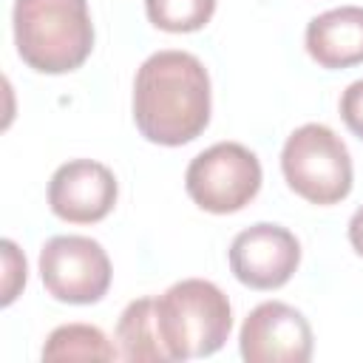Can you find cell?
<instances>
[{"instance_id":"obj_1","label":"cell","mask_w":363,"mask_h":363,"mask_svg":"<svg viewBox=\"0 0 363 363\" xmlns=\"http://www.w3.org/2000/svg\"><path fill=\"white\" fill-rule=\"evenodd\" d=\"M133 122L147 142L179 147L210 122V74L187 51L150 54L133 79Z\"/></svg>"},{"instance_id":"obj_2","label":"cell","mask_w":363,"mask_h":363,"mask_svg":"<svg viewBox=\"0 0 363 363\" xmlns=\"http://www.w3.org/2000/svg\"><path fill=\"white\" fill-rule=\"evenodd\" d=\"M11 20L20 60L40 74H68L91 57L88 0H14Z\"/></svg>"},{"instance_id":"obj_3","label":"cell","mask_w":363,"mask_h":363,"mask_svg":"<svg viewBox=\"0 0 363 363\" xmlns=\"http://www.w3.org/2000/svg\"><path fill=\"white\" fill-rule=\"evenodd\" d=\"M156 326L170 360L216 354L233 329L227 295L204 278H184L156 298Z\"/></svg>"},{"instance_id":"obj_4","label":"cell","mask_w":363,"mask_h":363,"mask_svg":"<svg viewBox=\"0 0 363 363\" xmlns=\"http://www.w3.org/2000/svg\"><path fill=\"white\" fill-rule=\"evenodd\" d=\"M281 170L289 190H295L309 204H337L352 193L349 147L332 128L320 122L301 125L286 136Z\"/></svg>"},{"instance_id":"obj_5","label":"cell","mask_w":363,"mask_h":363,"mask_svg":"<svg viewBox=\"0 0 363 363\" xmlns=\"http://www.w3.org/2000/svg\"><path fill=\"white\" fill-rule=\"evenodd\" d=\"M184 187L207 213H238L261 190V162L238 142H216L187 164Z\"/></svg>"},{"instance_id":"obj_6","label":"cell","mask_w":363,"mask_h":363,"mask_svg":"<svg viewBox=\"0 0 363 363\" xmlns=\"http://www.w3.org/2000/svg\"><path fill=\"white\" fill-rule=\"evenodd\" d=\"M40 278L62 303H96L111 286V258L88 235H54L40 250Z\"/></svg>"},{"instance_id":"obj_7","label":"cell","mask_w":363,"mask_h":363,"mask_svg":"<svg viewBox=\"0 0 363 363\" xmlns=\"http://www.w3.org/2000/svg\"><path fill=\"white\" fill-rule=\"evenodd\" d=\"M309 320L284 301L258 303L241 323L238 349L247 363H306L312 357Z\"/></svg>"},{"instance_id":"obj_8","label":"cell","mask_w":363,"mask_h":363,"mask_svg":"<svg viewBox=\"0 0 363 363\" xmlns=\"http://www.w3.org/2000/svg\"><path fill=\"white\" fill-rule=\"evenodd\" d=\"M301 264L298 238L281 224H252L230 244V269L250 289L284 286Z\"/></svg>"},{"instance_id":"obj_9","label":"cell","mask_w":363,"mask_h":363,"mask_svg":"<svg viewBox=\"0 0 363 363\" xmlns=\"http://www.w3.org/2000/svg\"><path fill=\"white\" fill-rule=\"evenodd\" d=\"M116 176L94 159L60 164L48 182V207L68 224H96L116 204Z\"/></svg>"},{"instance_id":"obj_10","label":"cell","mask_w":363,"mask_h":363,"mask_svg":"<svg viewBox=\"0 0 363 363\" xmlns=\"http://www.w3.org/2000/svg\"><path fill=\"white\" fill-rule=\"evenodd\" d=\"M306 51L320 68H352L363 62V9L340 6L309 20Z\"/></svg>"},{"instance_id":"obj_11","label":"cell","mask_w":363,"mask_h":363,"mask_svg":"<svg viewBox=\"0 0 363 363\" xmlns=\"http://www.w3.org/2000/svg\"><path fill=\"white\" fill-rule=\"evenodd\" d=\"M116 340H119V357L125 360H136V363L170 360L156 326V298H139L125 306L116 323Z\"/></svg>"},{"instance_id":"obj_12","label":"cell","mask_w":363,"mask_h":363,"mask_svg":"<svg viewBox=\"0 0 363 363\" xmlns=\"http://www.w3.org/2000/svg\"><path fill=\"white\" fill-rule=\"evenodd\" d=\"M119 352L105 337L99 326L91 323H65L57 326L45 346L43 360H116Z\"/></svg>"},{"instance_id":"obj_13","label":"cell","mask_w":363,"mask_h":363,"mask_svg":"<svg viewBox=\"0 0 363 363\" xmlns=\"http://www.w3.org/2000/svg\"><path fill=\"white\" fill-rule=\"evenodd\" d=\"M147 20L170 34L199 31L210 23L216 0H145Z\"/></svg>"},{"instance_id":"obj_14","label":"cell","mask_w":363,"mask_h":363,"mask_svg":"<svg viewBox=\"0 0 363 363\" xmlns=\"http://www.w3.org/2000/svg\"><path fill=\"white\" fill-rule=\"evenodd\" d=\"M0 250H3V269H6V275H3V306H9L26 284V258H23V252L17 250V244L11 238H3Z\"/></svg>"},{"instance_id":"obj_15","label":"cell","mask_w":363,"mask_h":363,"mask_svg":"<svg viewBox=\"0 0 363 363\" xmlns=\"http://www.w3.org/2000/svg\"><path fill=\"white\" fill-rule=\"evenodd\" d=\"M340 116L346 128L363 139V79H354L343 94H340Z\"/></svg>"},{"instance_id":"obj_16","label":"cell","mask_w":363,"mask_h":363,"mask_svg":"<svg viewBox=\"0 0 363 363\" xmlns=\"http://www.w3.org/2000/svg\"><path fill=\"white\" fill-rule=\"evenodd\" d=\"M349 244L354 247L357 255H363V204L354 210V216L349 218Z\"/></svg>"}]
</instances>
